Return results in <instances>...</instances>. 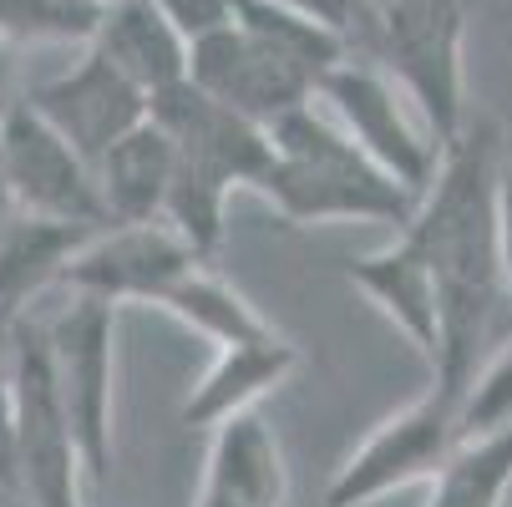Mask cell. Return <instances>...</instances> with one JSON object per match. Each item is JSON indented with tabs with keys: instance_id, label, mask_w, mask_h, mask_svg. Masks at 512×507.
Here are the masks:
<instances>
[{
	"instance_id": "4316f807",
	"label": "cell",
	"mask_w": 512,
	"mask_h": 507,
	"mask_svg": "<svg viewBox=\"0 0 512 507\" xmlns=\"http://www.w3.org/2000/svg\"><path fill=\"white\" fill-rule=\"evenodd\" d=\"M16 350H21V320L0 315V457L11 442V406H16Z\"/></svg>"
},
{
	"instance_id": "9c48e42d",
	"label": "cell",
	"mask_w": 512,
	"mask_h": 507,
	"mask_svg": "<svg viewBox=\"0 0 512 507\" xmlns=\"http://www.w3.org/2000/svg\"><path fill=\"white\" fill-rule=\"evenodd\" d=\"M208 259H198L168 224H112L97 229L77 259L61 274V295H82V300H102V305H163L168 289L198 269Z\"/></svg>"
},
{
	"instance_id": "52a82bcc",
	"label": "cell",
	"mask_w": 512,
	"mask_h": 507,
	"mask_svg": "<svg viewBox=\"0 0 512 507\" xmlns=\"http://www.w3.org/2000/svg\"><path fill=\"white\" fill-rule=\"evenodd\" d=\"M330 117L371 153L401 188H411L416 198H426V188L442 173L447 148L436 142V132L426 127V117L416 112V102L406 97V87L376 56H350L340 61L315 92Z\"/></svg>"
},
{
	"instance_id": "5bb4252c",
	"label": "cell",
	"mask_w": 512,
	"mask_h": 507,
	"mask_svg": "<svg viewBox=\"0 0 512 507\" xmlns=\"http://www.w3.org/2000/svg\"><path fill=\"white\" fill-rule=\"evenodd\" d=\"M295 371H300V345L279 330L259 335V340H239V345H218L208 371L193 381V391L183 401V426L213 431L229 416L259 411V401L269 391H279Z\"/></svg>"
},
{
	"instance_id": "8fae6325",
	"label": "cell",
	"mask_w": 512,
	"mask_h": 507,
	"mask_svg": "<svg viewBox=\"0 0 512 507\" xmlns=\"http://www.w3.org/2000/svg\"><path fill=\"white\" fill-rule=\"evenodd\" d=\"M188 82L198 92H208L213 102H224V107H234V112H244V117H254L264 127H274L284 112L315 102V92H320V82L310 77V71H300L295 61L269 51L239 21L193 41Z\"/></svg>"
},
{
	"instance_id": "7402d4cb",
	"label": "cell",
	"mask_w": 512,
	"mask_h": 507,
	"mask_svg": "<svg viewBox=\"0 0 512 507\" xmlns=\"http://www.w3.org/2000/svg\"><path fill=\"white\" fill-rule=\"evenodd\" d=\"M229 203H234V188L218 183L188 163H178V178L168 188V208H163V224L198 254L213 264V254L224 249V234H229Z\"/></svg>"
},
{
	"instance_id": "5b68a950",
	"label": "cell",
	"mask_w": 512,
	"mask_h": 507,
	"mask_svg": "<svg viewBox=\"0 0 512 507\" xmlns=\"http://www.w3.org/2000/svg\"><path fill=\"white\" fill-rule=\"evenodd\" d=\"M46 350L87 482L102 487L117 462V305L66 295V305L46 320Z\"/></svg>"
},
{
	"instance_id": "9a60e30c",
	"label": "cell",
	"mask_w": 512,
	"mask_h": 507,
	"mask_svg": "<svg viewBox=\"0 0 512 507\" xmlns=\"http://www.w3.org/2000/svg\"><path fill=\"white\" fill-rule=\"evenodd\" d=\"M92 46L148 97H163L178 82H188L193 41L153 6V0H107Z\"/></svg>"
},
{
	"instance_id": "e575fe53",
	"label": "cell",
	"mask_w": 512,
	"mask_h": 507,
	"mask_svg": "<svg viewBox=\"0 0 512 507\" xmlns=\"http://www.w3.org/2000/svg\"><path fill=\"white\" fill-rule=\"evenodd\" d=\"M16 507H21V502H16Z\"/></svg>"
},
{
	"instance_id": "277c9868",
	"label": "cell",
	"mask_w": 512,
	"mask_h": 507,
	"mask_svg": "<svg viewBox=\"0 0 512 507\" xmlns=\"http://www.w3.org/2000/svg\"><path fill=\"white\" fill-rule=\"evenodd\" d=\"M376 61L406 87L442 148L467 132V82H462V0H371Z\"/></svg>"
},
{
	"instance_id": "44dd1931",
	"label": "cell",
	"mask_w": 512,
	"mask_h": 507,
	"mask_svg": "<svg viewBox=\"0 0 512 507\" xmlns=\"http://www.w3.org/2000/svg\"><path fill=\"white\" fill-rule=\"evenodd\" d=\"M512 492V426L467 437L426 482V507H502Z\"/></svg>"
},
{
	"instance_id": "ac0fdd59",
	"label": "cell",
	"mask_w": 512,
	"mask_h": 507,
	"mask_svg": "<svg viewBox=\"0 0 512 507\" xmlns=\"http://www.w3.org/2000/svg\"><path fill=\"white\" fill-rule=\"evenodd\" d=\"M97 229L56 224V219H31V213H11L0 224V315L26 320L31 305L46 289H61L66 264Z\"/></svg>"
},
{
	"instance_id": "1f68e13d",
	"label": "cell",
	"mask_w": 512,
	"mask_h": 507,
	"mask_svg": "<svg viewBox=\"0 0 512 507\" xmlns=\"http://www.w3.org/2000/svg\"><path fill=\"white\" fill-rule=\"evenodd\" d=\"M11 482H6V457H0V492H6Z\"/></svg>"
},
{
	"instance_id": "2e32d148",
	"label": "cell",
	"mask_w": 512,
	"mask_h": 507,
	"mask_svg": "<svg viewBox=\"0 0 512 507\" xmlns=\"http://www.w3.org/2000/svg\"><path fill=\"white\" fill-rule=\"evenodd\" d=\"M198 487L229 497L239 507H284L289 502V462L274 426L259 411L229 416L208 431V457Z\"/></svg>"
},
{
	"instance_id": "7c38bea8",
	"label": "cell",
	"mask_w": 512,
	"mask_h": 507,
	"mask_svg": "<svg viewBox=\"0 0 512 507\" xmlns=\"http://www.w3.org/2000/svg\"><path fill=\"white\" fill-rule=\"evenodd\" d=\"M153 117L163 122V132L173 137L178 163L239 188H264L269 168H274V137L264 122L213 102L208 92H198L193 82H178L173 92L153 97Z\"/></svg>"
},
{
	"instance_id": "3957f363",
	"label": "cell",
	"mask_w": 512,
	"mask_h": 507,
	"mask_svg": "<svg viewBox=\"0 0 512 507\" xmlns=\"http://www.w3.org/2000/svg\"><path fill=\"white\" fill-rule=\"evenodd\" d=\"M6 482L21 507H82L87 462L77 447V431L61 406L46 325L31 315L21 320L16 350V406H11V442H6Z\"/></svg>"
},
{
	"instance_id": "83f0119b",
	"label": "cell",
	"mask_w": 512,
	"mask_h": 507,
	"mask_svg": "<svg viewBox=\"0 0 512 507\" xmlns=\"http://www.w3.org/2000/svg\"><path fill=\"white\" fill-rule=\"evenodd\" d=\"M497 234H502V284L512 305V158H502V183H497Z\"/></svg>"
},
{
	"instance_id": "ffe728a7",
	"label": "cell",
	"mask_w": 512,
	"mask_h": 507,
	"mask_svg": "<svg viewBox=\"0 0 512 507\" xmlns=\"http://www.w3.org/2000/svg\"><path fill=\"white\" fill-rule=\"evenodd\" d=\"M234 21L259 36L269 51H279L284 61H295L300 71H310L315 82H325L340 61L355 56V41L340 36L335 26L305 16V11H289L279 0H234Z\"/></svg>"
},
{
	"instance_id": "4fadbf2b",
	"label": "cell",
	"mask_w": 512,
	"mask_h": 507,
	"mask_svg": "<svg viewBox=\"0 0 512 507\" xmlns=\"http://www.w3.org/2000/svg\"><path fill=\"white\" fill-rule=\"evenodd\" d=\"M345 279L371 300L436 371L442 360V300H436V274L421 254V244L401 229L386 249H371L345 264Z\"/></svg>"
},
{
	"instance_id": "d6a6232c",
	"label": "cell",
	"mask_w": 512,
	"mask_h": 507,
	"mask_svg": "<svg viewBox=\"0 0 512 507\" xmlns=\"http://www.w3.org/2000/svg\"><path fill=\"white\" fill-rule=\"evenodd\" d=\"M507 158H512V148H507Z\"/></svg>"
},
{
	"instance_id": "ba28073f",
	"label": "cell",
	"mask_w": 512,
	"mask_h": 507,
	"mask_svg": "<svg viewBox=\"0 0 512 507\" xmlns=\"http://www.w3.org/2000/svg\"><path fill=\"white\" fill-rule=\"evenodd\" d=\"M0 142H6V183L16 213L77 224V229H112L97 188V168L26 97H16L0 112Z\"/></svg>"
},
{
	"instance_id": "6da1fadb",
	"label": "cell",
	"mask_w": 512,
	"mask_h": 507,
	"mask_svg": "<svg viewBox=\"0 0 512 507\" xmlns=\"http://www.w3.org/2000/svg\"><path fill=\"white\" fill-rule=\"evenodd\" d=\"M497 183H502V148L487 127H467L447 158L442 173L426 188L411 219V239L421 244L436 300H442V360L431 381L452 391L472 386L482 360L497 345V315L507 310L502 284V234H497Z\"/></svg>"
},
{
	"instance_id": "603a6c76",
	"label": "cell",
	"mask_w": 512,
	"mask_h": 507,
	"mask_svg": "<svg viewBox=\"0 0 512 507\" xmlns=\"http://www.w3.org/2000/svg\"><path fill=\"white\" fill-rule=\"evenodd\" d=\"M102 0H0V41L11 46H92Z\"/></svg>"
},
{
	"instance_id": "f1b7e54d",
	"label": "cell",
	"mask_w": 512,
	"mask_h": 507,
	"mask_svg": "<svg viewBox=\"0 0 512 507\" xmlns=\"http://www.w3.org/2000/svg\"><path fill=\"white\" fill-rule=\"evenodd\" d=\"M16 61H11V41H0V112L16 102Z\"/></svg>"
},
{
	"instance_id": "f546056e",
	"label": "cell",
	"mask_w": 512,
	"mask_h": 507,
	"mask_svg": "<svg viewBox=\"0 0 512 507\" xmlns=\"http://www.w3.org/2000/svg\"><path fill=\"white\" fill-rule=\"evenodd\" d=\"M16 213V203H11V183H6V142H0V224H6Z\"/></svg>"
},
{
	"instance_id": "30bf717a",
	"label": "cell",
	"mask_w": 512,
	"mask_h": 507,
	"mask_svg": "<svg viewBox=\"0 0 512 507\" xmlns=\"http://www.w3.org/2000/svg\"><path fill=\"white\" fill-rule=\"evenodd\" d=\"M26 102L77 148L92 168L117 148V142L142 127L153 117V97L142 92L132 77L97 51V46H82V56L71 61L61 77H46L26 92Z\"/></svg>"
},
{
	"instance_id": "d6986e66",
	"label": "cell",
	"mask_w": 512,
	"mask_h": 507,
	"mask_svg": "<svg viewBox=\"0 0 512 507\" xmlns=\"http://www.w3.org/2000/svg\"><path fill=\"white\" fill-rule=\"evenodd\" d=\"M163 315H173L178 325H188L193 335H203L213 350L218 345H239V340H259V335H274V325L264 320L259 305H249V295H239V289L213 274L208 264L188 269L173 289L168 300L158 305Z\"/></svg>"
},
{
	"instance_id": "cb8c5ba5",
	"label": "cell",
	"mask_w": 512,
	"mask_h": 507,
	"mask_svg": "<svg viewBox=\"0 0 512 507\" xmlns=\"http://www.w3.org/2000/svg\"><path fill=\"white\" fill-rule=\"evenodd\" d=\"M502 426H512V335L492 345V355L482 360V371L462 391V431L467 437L502 431Z\"/></svg>"
},
{
	"instance_id": "484cf974",
	"label": "cell",
	"mask_w": 512,
	"mask_h": 507,
	"mask_svg": "<svg viewBox=\"0 0 512 507\" xmlns=\"http://www.w3.org/2000/svg\"><path fill=\"white\" fill-rule=\"evenodd\" d=\"M279 6L305 11V16L335 26L350 41H365V31H371V0H279Z\"/></svg>"
},
{
	"instance_id": "e0dca14e",
	"label": "cell",
	"mask_w": 512,
	"mask_h": 507,
	"mask_svg": "<svg viewBox=\"0 0 512 507\" xmlns=\"http://www.w3.org/2000/svg\"><path fill=\"white\" fill-rule=\"evenodd\" d=\"M173 178H178V148L163 132V122L148 117L97 163L107 224H163Z\"/></svg>"
},
{
	"instance_id": "7a4b0ae2",
	"label": "cell",
	"mask_w": 512,
	"mask_h": 507,
	"mask_svg": "<svg viewBox=\"0 0 512 507\" xmlns=\"http://www.w3.org/2000/svg\"><path fill=\"white\" fill-rule=\"evenodd\" d=\"M274 168L264 198L289 224H391L396 234L416 219V193L401 188L360 142L315 102L284 112L274 127Z\"/></svg>"
},
{
	"instance_id": "836d02e7",
	"label": "cell",
	"mask_w": 512,
	"mask_h": 507,
	"mask_svg": "<svg viewBox=\"0 0 512 507\" xmlns=\"http://www.w3.org/2000/svg\"><path fill=\"white\" fill-rule=\"evenodd\" d=\"M102 6H107V0H102Z\"/></svg>"
},
{
	"instance_id": "8992f818",
	"label": "cell",
	"mask_w": 512,
	"mask_h": 507,
	"mask_svg": "<svg viewBox=\"0 0 512 507\" xmlns=\"http://www.w3.org/2000/svg\"><path fill=\"white\" fill-rule=\"evenodd\" d=\"M467 442L462 431V401L442 386H426L411 406L386 416L325 482V507H371L391 492L436 482L452 462V452Z\"/></svg>"
},
{
	"instance_id": "d4e9b609",
	"label": "cell",
	"mask_w": 512,
	"mask_h": 507,
	"mask_svg": "<svg viewBox=\"0 0 512 507\" xmlns=\"http://www.w3.org/2000/svg\"><path fill=\"white\" fill-rule=\"evenodd\" d=\"M153 6H158L188 41H198V36H208V31H218V26L234 21V0H153Z\"/></svg>"
},
{
	"instance_id": "4dcf8cb0",
	"label": "cell",
	"mask_w": 512,
	"mask_h": 507,
	"mask_svg": "<svg viewBox=\"0 0 512 507\" xmlns=\"http://www.w3.org/2000/svg\"><path fill=\"white\" fill-rule=\"evenodd\" d=\"M193 507H239V502H229V497H218V492H208V487H198V497H193Z\"/></svg>"
}]
</instances>
